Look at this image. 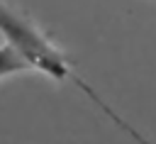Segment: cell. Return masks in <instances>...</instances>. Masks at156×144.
<instances>
[{"label": "cell", "mask_w": 156, "mask_h": 144, "mask_svg": "<svg viewBox=\"0 0 156 144\" xmlns=\"http://www.w3.org/2000/svg\"><path fill=\"white\" fill-rule=\"evenodd\" d=\"M27 61L10 46V44H2L0 46V81L12 76V73H20V71H27Z\"/></svg>", "instance_id": "2"}, {"label": "cell", "mask_w": 156, "mask_h": 144, "mask_svg": "<svg viewBox=\"0 0 156 144\" xmlns=\"http://www.w3.org/2000/svg\"><path fill=\"white\" fill-rule=\"evenodd\" d=\"M0 34L7 39V44L27 61V66L29 68H37L39 73H44V76H49L51 81H71L73 85H78L119 129H124L136 144H149L132 124H127L102 98H100V93H95L73 68H71V63H68V59L63 56V51L24 15V12H20V10H15V7H10L5 0H0Z\"/></svg>", "instance_id": "1"}]
</instances>
